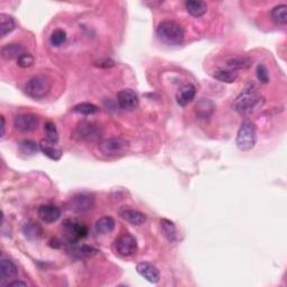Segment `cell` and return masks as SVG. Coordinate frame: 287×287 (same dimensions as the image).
Segmentation results:
<instances>
[{
  "mask_svg": "<svg viewBox=\"0 0 287 287\" xmlns=\"http://www.w3.org/2000/svg\"><path fill=\"white\" fill-rule=\"evenodd\" d=\"M35 62L34 56L30 53H24L20 58L17 60V65L23 68H28L33 65Z\"/></svg>",
  "mask_w": 287,
  "mask_h": 287,
  "instance_id": "obj_33",
  "label": "cell"
},
{
  "mask_svg": "<svg viewBox=\"0 0 287 287\" xmlns=\"http://www.w3.org/2000/svg\"><path fill=\"white\" fill-rule=\"evenodd\" d=\"M270 17L274 23L278 25H286L287 23V6L286 5H278L275 6L272 11H270Z\"/></svg>",
  "mask_w": 287,
  "mask_h": 287,
  "instance_id": "obj_25",
  "label": "cell"
},
{
  "mask_svg": "<svg viewBox=\"0 0 287 287\" xmlns=\"http://www.w3.org/2000/svg\"><path fill=\"white\" fill-rule=\"evenodd\" d=\"M73 111L76 112V114H80V115L91 116V115L96 114V112L99 111V108L94 103L82 102V103L76 104V106L73 108Z\"/></svg>",
  "mask_w": 287,
  "mask_h": 287,
  "instance_id": "obj_29",
  "label": "cell"
},
{
  "mask_svg": "<svg viewBox=\"0 0 287 287\" xmlns=\"http://www.w3.org/2000/svg\"><path fill=\"white\" fill-rule=\"evenodd\" d=\"M253 60L250 58H234L227 61V65L230 67V70L237 71V70H245L252 65Z\"/></svg>",
  "mask_w": 287,
  "mask_h": 287,
  "instance_id": "obj_27",
  "label": "cell"
},
{
  "mask_svg": "<svg viewBox=\"0 0 287 287\" xmlns=\"http://www.w3.org/2000/svg\"><path fill=\"white\" fill-rule=\"evenodd\" d=\"M157 37L167 45H180L184 40L185 32L181 24L174 20H164L156 30Z\"/></svg>",
  "mask_w": 287,
  "mask_h": 287,
  "instance_id": "obj_2",
  "label": "cell"
},
{
  "mask_svg": "<svg viewBox=\"0 0 287 287\" xmlns=\"http://www.w3.org/2000/svg\"><path fill=\"white\" fill-rule=\"evenodd\" d=\"M16 28V22L11 16L7 14H0V35L6 37Z\"/></svg>",
  "mask_w": 287,
  "mask_h": 287,
  "instance_id": "obj_24",
  "label": "cell"
},
{
  "mask_svg": "<svg viewBox=\"0 0 287 287\" xmlns=\"http://www.w3.org/2000/svg\"><path fill=\"white\" fill-rule=\"evenodd\" d=\"M185 7L190 15L193 17H202L208 10V5L204 1H196V0H190L185 2Z\"/></svg>",
  "mask_w": 287,
  "mask_h": 287,
  "instance_id": "obj_23",
  "label": "cell"
},
{
  "mask_svg": "<svg viewBox=\"0 0 287 287\" xmlns=\"http://www.w3.org/2000/svg\"><path fill=\"white\" fill-rule=\"evenodd\" d=\"M39 149L44 155L47 156L50 159L59 160L62 157V149L56 146V144L51 143L48 140H42L39 144Z\"/></svg>",
  "mask_w": 287,
  "mask_h": 287,
  "instance_id": "obj_17",
  "label": "cell"
},
{
  "mask_svg": "<svg viewBox=\"0 0 287 287\" xmlns=\"http://www.w3.org/2000/svg\"><path fill=\"white\" fill-rule=\"evenodd\" d=\"M52 88L51 80L45 75H35L27 81L25 92L33 99H43L50 94Z\"/></svg>",
  "mask_w": 287,
  "mask_h": 287,
  "instance_id": "obj_4",
  "label": "cell"
},
{
  "mask_svg": "<svg viewBox=\"0 0 287 287\" xmlns=\"http://www.w3.org/2000/svg\"><path fill=\"white\" fill-rule=\"evenodd\" d=\"M257 78L259 80V82L261 83H268L269 82V73L267 67H266L264 64H258L257 70H256Z\"/></svg>",
  "mask_w": 287,
  "mask_h": 287,
  "instance_id": "obj_34",
  "label": "cell"
},
{
  "mask_svg": "<svg viewBox=\"0 0 287 287\" xmlns=\"http://www.w3.org/2000/svg\"><path fill=\"white\" fill-rule=\"evenodd\" d=\"M5 134H6V120L5 117L1 116V139H3Z\"/></svg>",
  "mask_w": 287,
  "mask_h": 287,
  "instance_id": "obj_37",
  "label": "cell"
},
{
  "mask_svg": "<svg viewBox=\"0 0 287 287\" xmlns=\"http://www.w3.org/2000/svg\"><path fill=\"white\" fill-rule=\"evenodd\" d=\"M115 61L114 60H111V59H104L102 61H100V62H98L96 64V66H99V67H104V68H107V67H111V66H114L115 65Z\"/></svg>",
  "mask_w": 287,
  "mask_h": 287,
  "instance_id": "obj_35",
  "label": "cell"
},
{
  "mask_svg": "<svg viewBox=\"0 0 287 287\" xmlns=\"http://www.w3.org/2000/svg\"><path fill=\"white\" fill-rule=\"evenodd\" d=\"M45 132H46V140L51 141V143L58 144L59 141V132L58 129H56L55 124L52 123V121H47L45 123Z\"/></svg>",
  "mask_w": 287,
  "mask_h": 287,
  "instance_id": "obj_32",
  "label": "cell"
},
{
  "mask_svg": "<svg viewBox=\"0 0 287 287\" xmlns=\"http://www.w3.org/2000/svg\"><path fill=\"white\" fill-rule=\"evenodd\" d=\"M66 40V33L64 30H55L50 36V42L54 47H60L62 44L65 43Z\"/></svg>",
  "mask_w": 287,
  "mask_h": 287,
  "instance_id": "obj_31",
  "label": "cell"
},
{
  "mask_svg": "<svg viewBox=\"0 0 287 287\" xmlns=\"http://www.w3.org/2000/svg\"><path fill=\"white\" fill-rule=\"evenodd\" d=\"M38 148L39 147L37 146V144L33 140H24L19 145V152L22 153L23 155H26V156L35 155V154L37 153Z\"/></svg>",
  "mask_w": 287,
  "mask_h": 287,
  "instance_id": "obj_30",
  "label": "cell"
},
{
  "mask_svg": "<svg viewBox=\"0 0 287 287\" xmlns=\"http://www.w3.org/2000/svg\"><path fill=\"white\" fill-rule=\"evenodd\" d=\"M0 272H1V285H5L6 281L14 280L18 275V268L6 255H1L0 259Z\"/></svg>",
  "mask_w": 287,
  "mask_h": 287,
  "instance_id": "obj_13",
  "label": "cell"
},
{
  "mask_svg": "<svg viewBox=\"0 0 287 287\" xmlns=\"http://www.w3.org/2000/svg\"><path fill=\"white\" fill-rule=\"evenodd\" d=\"M257 129L253 121L245 120L238 130L236 144L237 147L242 152H249L256 146Z\"/></svg>",
  "mask_w": 287,
  "mask_h": 287,
  "instance_id": "obj_3",
  "label": "cell"
},
{
  "mask_svg": "<svg viewBox=\"0 0 287 287\" xmlns=\"http://www.w3.org/2000/svg\"><path fill=\"white\" fill-rule=\"evenodd\" d=\"M116 227V222L111 217H102L96 222V231L102 236L111 233Z\"/></svg>",
  "mask_w": 287,
  "mask_h": 287,
  "instance_id": "obj_20",
  "label": "cell"
},
{
  "mask_svg": "<svg viewBox=\"0 0 287 287\" xmlns=\"http://www.w3.org/2000/svg\"><path fill=\"white\" fill-rule=\"evenodd\" d=\"M102 128L99 125L90 123V121H81L75 128L73 137L79 140L96 141L102 137Z\"/></svg>",
  "mask_w": 287,
  "mask_h": 287,
  "instance_id": "obj_6",
  "label": "cell"
},
{
  "mask_svg": "<svg viewBox=\"0 0 287 287\" xmlns=\"http://www.w3.org/2000/svg\"><path fill=\"white\" fill-rule=\"evenodd\" d=\"M115 249L117 254L123 257H130L137 253L138 245L136 238L130 233H124L118 237L115 241Z\"/></svg>",
  "mask_w": 287,
  "mask_h": 287,
  "instance_id": "obj_8",
  "label": "cell"
},
{
  "mask_svg": "<svg viewBox=\"0 0 287 287\" xmlns=\"http://www.w3.org/2000/svg\"><path fill=\"white\" fill-rule=\"evenodd\" d=\"M63 233L70 244H75L88 236V228L76 219H66L63 222Z\"/></svg>",
  "mask_w": 287,
  "mask_h": 287,
  "instance_id": "obj_7",
  "label": "cell"
},
{
  "mask_svg": "<svg viewBox=\"0 0 287 287\" xmlns=\"http://www.w3.org/2000/svg\"><path fill=\"white\" fill-rule=\"evenodd\" d=\"M159 223L161 233H163V236L166 238L167 241L171 242V244L175 242L177 239V230L175 224L168 219H161Z\"/></svg>",
  "mask_w": 287,
  "mask_h": 287,
  "instance_id": "obj_22",
  "label": "cell"
},
{
  "mask_svg": "<svg viewBox=\"0 0 287 287\" xmlns=\"http://www.w3.org/2000/svg\"><path fill=\"white\" fill-rule=\"evenodd\" d=\"M211 74L214 79L220 81V82H223V83L236 82L238 76H239L237 71L224 70V68H218V70H214Z\"/></svg>",
  "mask_w": 287,
  "mask_h": 287,
  "instance_id": "obj_21",
  "label": "cell"
},
{
  "mask_svg": "<svg viewBox=\"0 0 287 287\" xmlns=\"http://www.w3.org/2000/svg\"><path fill=\"white\" fill-rule=\"evenodd\" d=\"M264 104V98L257 92V88L254 83H249L244 91L233 101L232 108L238 114H250L260 108Z\"/></svg>",
  "mask_w": 287,
  "mask_h": 287,
  "instance_id": "obj_1",
  "label": "cell"
},
{
  "mask_svg": "<svg viewBox=\"0 0 287 287\" xmlns=\"http://www.w3.org/2000/svg\"><path fill=\"white\" fill-rule=\"evenodd\" d=\"M195 111L200 118H209L214 111V104L210 100L203 99L199 101V103L195 106Z\"/></svg>",
  "mask_w": 287,
  "mask_h": 287,
  "instance_id": "obj_26",
  "label": "cell"
},
{
  "mask_svg": "<svg viewBox=\"0 0 287 287\" xmlns=\"http://www.w3.org/2000/svg\"><path fill=\"white\" fill-rule=\"evenodd\" d=\"M137 273L152 284H157L160 281V273L159 268L151 262H139L136 267Z\"/></svg>",
  "mask_w": 287,
  "mask_h": 287,
  "instance_id": "obj_12",
  "label": "cell"
},
{
  "mask_svg": "<svg viewBox=\"0 0 287 287\" xmlns=\"http://www.w3.org/2000/svg\"><path fill=\"white\" fill-rule=\"evenodd\" d=\"M5 286H7V287H18V286L26 287L28 285H27V283L23 282V281H13V282H8Z\"/></svg>",
  "mask_w": 287,
  "mask_h": 287,
  "instance_id": "obj_36",
  "label": "cell"
},
{
  "mask_svg": "<svg viewBox=\"0 0 287 287\" xmlns=\"http://www.w3.org/2000/svg\"><path fill=\"white\" fill-rule=\"evenodd\" d=\"M39 126L38 116L33 114L17 115L14 118V128L20 132L35 131Z\"/></svg>",
  "mask_w": 287,
  "mask_h": 287,
  "instance_id": "obj_9",
  "label": "cell"
},
{
  "mask_svg": "<svg viewBox=\"0 0 287 287\" xmlns=\"http://www.w3.org/2000/svg\"><path fill=\"white\" fill-rule=\"evenodd\" d=\"M70 252L72 256L75 257L76 259H87V258H91L98 254V250L95 247L88 245L75 246V247L72 248Z\"/></svg>",
  "mask_w": 287,
  "mask_h": 287,
  "instance_id": "obj_19",
  "label": "cell"
},
{
  "mask_svg": "<svg viewBox=\"0 0 287 287\" xmlns=\"http://www.w3.org/2000/svg\"><path fill=\"white\" fill-rule=\"evenodd\" d=\"M24 53H25V48L20 44H7L1 48V56L7 61L14 59L18 60Z\"/></svg>",
  "mask_w": 287,
  "mask_h": 287,
  "instance_id": "obj_18",
  "label": "cell"
},
{
  "mask_svg": "<svg viewBox=\"0 0 287 287\" xmlns=\"http://www.w3.org/2000/svg\"><path fill=\"white\" fill-rule=\"evenodd\" d=\"M23 232L28 239L35 240L38 239L40 234H42V228L37 223H35V222H28V223L24 225Z\"/></svg>",
  "mask_w": 287,
  "mask_h": 287,
  "instance_id": "obj_28",
  "label": "cell"
},
{
  "mask_svg": "<svg viewBox=\"0 0 287 287\" xmlns=\"http://www.w3.org/2000/svg\"><path fill=\"white\" fill-rule=\"evenodd\" d=\"M39 219L45 223H53L61 217V210L54 204H43L37 210Z\"/></svg>",
  "mask_w": 287,
  "mask_h": 287,
  "instance_id": "obj_14",
  "label": "cell"
},
{
  "mask_svg": "<svg viewBox=\"0 0 287 287\" xmlns=\"http://www.w3.org/2000/svg\"><path fill=\"white\" fill-rule=\"evenodd\" d=\"M196 88L193 84H187L182 87L176 94V101L181 107H187L195 98Z\"/></svg>",
  "mask_w": 287,
  "mask_h": 287,
  "instance_id": "obj_15",
  "label": "cell"
},
{
  "mask_svg": "<svg viewBox=\"0 0 287 287\" xmlns=\"http://www.w3.org/2000/svg\"><path fill=\"white\" fill-rule=\"evenodd\" d=\"M129 141L121 137H111L99 143V151L106 156H120L127 153Z\"/></svg>",
  "mask_w": 287,
  "mask_h": 287,
  "instance_id": "obj_5",
  "label": "cell"
},
{
  "mask_svg": "<svg viewBox=\"0 0 287 287\" xmlns=\"http://www.w3.org/2000/svg\"><path fill=\"white\" fill-rule=\"evenodd\" d=\"M96 200L91 194L80 193L71 199V209L76 213H87L95 208Z\"/></svg>",
  "mask_w": 287,
  "mask_h": 287,
  "instance_id": "obj_10",
  "label": "cell"
},
{
  "mask_svg": "<svg viewBox=\"0 0 287 287\" xmlns=\"http://www.w3.org/2000/svg\"><path fill=\"white\" fill-rule=\"evenodd\" d=\"M120 216L124 220L134 225H141L147 221L146 214L134 209H125L120 212Z\"/></svg>",
  "mask_w": 287,
  "mask_h": 287,
  "instance_id": "obj_16",
  "label": "cell"
},
{
  "mask_svg": "<svg viewBox=\"0 0 287 287\" xmlns=\"http://www.w3.org/2000/svg\"><path fill=\"white\" fill-rule=\"evenodd\" d=\"M117 101H118L119 107L126 111L135 110L139 104L138 96L130 89H124V90L119 91L117 94Z\"/></svg>",
  "mask_w": 287,
  "mask_h": 287,
  "instance_id": "obj_11",
  "label": "cell"
}]
</instances>
